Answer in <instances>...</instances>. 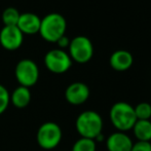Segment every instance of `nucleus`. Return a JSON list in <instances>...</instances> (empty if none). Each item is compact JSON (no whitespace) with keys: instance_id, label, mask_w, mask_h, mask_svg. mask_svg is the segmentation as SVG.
Returning <instances> with one entry per match:
<instances>
[{"instance_id":"nucleus-1","label":"nucleus","mask_w":151,"mask_h":151,"mask_svg":"<svg viewBox=\"0 0 151 151\" xmlns=\"http://www.w3.org/2000/svg\"><path fill=\"white\" fill-rule=\"evenodd\" d=\"M109 117L111 123L118 132L131 131L137 121L135 110L131 104L127 102H116L110 109Z\"/></svg>"},{"instance_id":"nucleus-2","label":"nucleus","mask_w":151,"mask_h":151,"mask_svg":"<svg viewBox=\"0 0 151 151\" xmlns=\"http://www.w3.org/2000/svg\"><path fill=\"white\" fill-rule=\"evenodd\" d=\"M66 29V19L58 12H52L41 19L39 34L45 41L56 43L62 36L65 35Z\"/></svg>"},{"instance_id":"nucleus-3","label":"nucleus","mask_w":151,"mask_h":151,"mask_svg":"<svg viewBox=\"0 0 151 151\" xmlns=\"http://www.w3.org/2000/svg\"><path fill=\"white\" fill-rule=\"evenodd\" d=\"M103 118L93 110L83 111L78 115L75 122L76 131L81 138L95 140L103 131Z\"/></svg>"},{"instance_id":"nucleus-4","label":"nucleus","mask_w":151,"mask_h":151,"mask_svg":"<svg viewBox=\"0 0 151 151\" xmlns=\"http://www.w3.org/2000/svg\"><path fill=\"white\" fill-rule=\"evenodd\" d=\"M68 48L70 58L76 63H88L93 56V45L91 39L86 36L79 35L74 37L72 40H70Z\"/></svg>"},{"instance_id":"nucleus-5","label":"nucleus","mask_w":151,"mask_h":151,"mask_svg":"<svg viewBox=\"0 0 151 151\" xmlns=\"http://www.w3.org/2000/svg\"><path fill=\"white\" fill-rule=\"evenodd\" d=\"M62 140V129L56 122L48 121L40 125L37 132V142L43 149L50 150L56 148Z\"/></svg>"},{"instance_id":"nucleus-6","label":"nucleus","mask_w":151,"mask_h":151,"mask_svg":"<svg viewBox=\"0 0 151 151\" xmlns=\"http://www.w3.org/2000/svg\"><path fill=\"white\" fill-rule=\"evenodd\" d=\"M14 75L20 86L29 88L38 81L39 69L34 61L30 59H24L17 64Z\"/></svg>"},{"instance_id":"nucleus-7","label":"nucleus","mask_w":151,"mask_h":151,"mask_svg":"<svg viewBox=\"0 0 151 151\" xmlns=\"http://www.w3.org/2000/svg\"><path fill=\"white\" fill-rule=\"evenodd\" d=\"M44 64L48 71L55 74H63L67 72L72 66V60L69 54L64 50L55 48L46 52Z\"/></svg>"},{"instance_id":"nucleus-8","label":"nucleus","mask_w":151,"mask_h":151,"mask_svg":"<svg viewBox=\"0 0 151 151\" xmlns=\"http://www.w3.org/2000/svg\"><path fill=\"white\" fill-rule=\"evenodd\" d=\"M24 34L17 26H4L0 31V44L7 50H17L21 47Z\"/></svg>"},{"instance_id":"nucleus-9","label":"nucleus","mask_w":151,"mask_h":151,"mask_svg":"<svg viewBox=\"0 0 151 151\" xmlns=\"http://www.w3.org/2000/svg\"><path fill=\"white\" fill-rule=\"evenodd\" d=\"M90 88L83 82H73L65 91V98L72 105H81L90 98Z\"/></svg>"},{"instance_id":"nucleus-10","label":"nucleus","mask_w":151,"mask_h":151,"mask_svg":"<svg viewBox=\"0 0 151 151\" xmlns=\"http://www.w3.org/2000/svg\"><path fill=\"white\" fill-rule=\"evenodd\" d=\"M40 23L41 19L33 12H24L20 14V19L18 21L17 27L20 29L23 34L26 35H33L39 33Z\"/></svg>"},{"instance_id":"nucleus-11","label":"nucleus","mask_w":151,"mask_h":151,"mask_svg":"<svg viewBox=\"0 0 151 151\" xmlns=\"http://www.w3.org/2000/svg\"><path fill=\"white\" fill-rule=\"evenodd\" d=\"M133 141L127 134L123 132H115L106 140L108 151H131Z\"/></svg>"},{"instance_id":"nucleus-12","label":"nucleus","mask_w":151,"mask_h":151,"mask_svg":"<svg viewBox=\"0 0 151 151\" xmlns=\"http://www.w3.org/2000/svg\"><path fill=\"white\" fill-rule=\"evenodd\" d=\"M134 63L133 55L125 50H115L113 54L110 56L109 64L111 68L115 71H127V69L132 67Z\"/></svg>"},{"instance_id":"nucleus-13","label":"nucleus","mask_w":151,"mask_h":151,"mask_svg":"<svg viewBox=\"0 0 151 151\" xmlns=\"http://www.w3.org/2000/svg\"><path fill=\"white\" fill-rule=\"evenodd\" d=\"M10 101L17 108H25L29 105L31 101V93L28 88L25 86H18L10 96Z\"/></svg>"},{"instance_id":"nucleus-14","label":"nucleus","mask_w":151,"mask_h":151,"mask_svg":"<svg viewBox=\"0 0 151 151\" xmlns=\"http://www.w3.org/2000/svg\"><path fill=\"white\" fill-rule=\"evenodd\" d=\"M134 136L138 141H151V121L137 120L132 129Z\"/></svg>"},{"instance_id":"nucleus-15","label":"nucleus","mask_w":151,"mask_h":151,"mask_svg":"<svg viewBox=\"0 0 151 151\" xmlns=\"http://www.w3.org/2000/svg\"><path fill=\"white\" fill-rule=\"evenodd\" d=\"M20 14V12L16 7L5 8L2 14V22L4 26H17Z\"/></svg>"},{"instance_id":"nucleus-16","label":"nucleus","mask_w":151,"mask_h":151,"mask_svg":"<svg viewBox=\"0 0 151 151\" xmlns=\"http://www.w3.org/2000/svg\"><path fill=\"white\" fill-rule=\"evenodd\" d=\"M97 145L96 141L88 138H80L74 143L72 151H96Z\"/></svg>"},{"instance_id":"nucleus-17","label":"nucleus","mask_w":151,"mask_h":151,"mask_svg":"<svg viewBox=\"0 0 151 151\" xmlns=\"http://www.w3.org/2000/svg\"><path fill=\"white\" fill-rule=\"evenodd\" d=\"M137 120H150L151 118V105L147 102L139 103L134 107Z\"/></svg>"},{"instance_id":"nucleus-18","label":"nucleus","mask_w":151,"mask_h":151,"mask_svg":"<svg viewBox=\"0 0 151 151\" xmlns=\"http://www.w3.org/2000/svg\"><path fill=\"white\" fill-rule=\"evenodd\" d=\"M10 101V96L6 88L0 84V114H2L8 107Z\"/></svg>"},{"instance_id":"nucleus-19","label":"nucleus","mask_w":151,"mask_h":151,"mask_svg":"<svg viewBox=\"0 0 151 151\" xmlns=\"http://www.w3.org/2000/svg\"><path fill=\"white\" fill-rule=\"evenodd\" d=\"M131 151H151V142L137 141L133 143Z\"/></svg>"},{"instance_id":"nucleus-20","label":"nucleus","mask_w":151,"mask_h":151,"mask_svg":"<svg viewBox=\"0 0 151 151\" xmlns=\"http://www.w3.org/2000/svg\"><path fill=\"white\" fill-rule=\"evenodd\" d=\"M56 43L59 45L60 50H64V48H66V47H68V46H69L70 40H69V38H68L67 36L64 35V36H62V37L56 42Z\"/></svg>"}]
</instances>
